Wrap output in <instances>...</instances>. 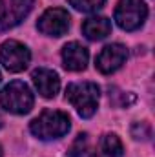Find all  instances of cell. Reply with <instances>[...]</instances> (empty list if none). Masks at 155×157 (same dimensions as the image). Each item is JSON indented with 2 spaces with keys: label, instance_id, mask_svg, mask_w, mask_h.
I'll return each instance as SVG.
<instances>
[{
  "label": "cell",
  "instance_id": "obj_11",
  "mask_svg": "<svg viewBox=\"0 0 155 157\" xmlns=\"http://www.w3.org/2000/svg\"><path fill=\"white\" fill-rule=\"evenodd\" d=\"M82 33L89 40H102L112 33V22L106 17H91L84 20Z\"/></svg>",
  "mask_w": 155,
  "mask_h": 157
},
{
  "label": "cell",
  "instance_id": "obj_2",
  "mask_svg": "<svg viewBox=\"0 0 155 157\" xmlns=\"http://www.w3.org/2000/svg\"><path fill=\"white\" fill-rule=\"evenodd\" d=\"M99 93L100 91L95 82H71L66 88V99L84 119H89L97 112Z\"/></svg>",
  "mask_w": 155,
  "mask_h": 157
},
{
  "label": "cell",
  "instance_id": "obj_1",
  "mask_svg": "<svg viewBox=\"0 0 155 157\" xmlns=\"http://www.w3.org/2000/svg\"><path fill=\"white\" fill-rule=\"evenodd\" d=\"M70 126L71 121L68 113L60 110H44L39 117L31 121L29 130L35 137L42 141H51V139L64 137L70 132Z\"/></svg>",
  "mask_w": 155,
  "mask_h": 157
},
{
  "label": "cell",
  "instance_id": "obj_14",
  "mask_svg": "<svg viewBox=\"0 0 155 157\" xmlns=\"http://www.w3.org/2000/svg\"><path fill=\"white\" fill-rule=\"evenodd\" d=\"M70 4L82 13H95L104 7L106 0H70Z\"/></svg>",
  "mask_w": 155,
  "mask_h": 157
},
{
  "label": "cell",
  "instance_id": "obj_9",
  "mask_svg": "<svg viewBox=\"0 0 155 157\" xmlns=\"http://www.w3.org/2000/svg\"><path fill=\"white\" fill-rule=\"evenodd\" d=\"M31 78H33V84L39 90V93L46 99H53L60 90V78L57 75V71H53L49 68L35 70Z\"/></svg>",
  "mask_w": 155,
  "mask_h": 157
},
{
  "label": "cell",
  "instance_id": "obj_8",
  "mask_svg": "<svg viewBox=\"0 0 155 157\" xmlns=\"http://www.w3.org/2000/svg\"><path fill=\"white\" fill-rule=\"evenodd\" d=\"M126 59H128V49H126V46H122V44H110V46L102 48V51L97 55L95 66H97V70H99L100 73L110 75V73L117 71V70L124 64Z\"/></svg>",
  "mask_w": 155,
  "mask_h": 157
},
{
  "label": "cell",
  "instance_id": "obj_13",
  "mask_svg": "<svg viewBox=\"0 0 155 157\" xmlns=\"http://www.w3.org/2000/svg\"><path fill=\"white\" fill-rule=\"evenodd\" d=\"M68 157H91V143L88 133H78L75 137L68 148Z\"/></svg>",
  "mask_w": 155,
  "mask_h": 157
},
{
  "label": "cell",
  "instance_id": "obj_15",
  "mask_svg": "<svg viewBox=\"0 0 155 157\" xmlns=\"http://www.w3.org/2000/svg\"><path fill=\"white\" fill-rule=\"evenodd\" d=\"M0 157H2V148H0Z\"/></svg>",
  "mask_w": 155,
  "mask_h": 157
},
{
  "label": "cell",
  "instance_id": "obj_16",
  "mask_svg": "<svg viewBox=\"0 0 155 157\" xmlns=\"http://www.w3.org/2000/svg\"><path fill=\"white\" fill-rule=\"evenodd\" d=\"M0 78H2V77H0Z\"/></svg>",
  "mask_w": 155,
  "mask_h": 157
},
{
  "label": "cell",
  "instance_id": "obj_4",
  "mask_svg": "<svg viewBox=\"0 0 155 157\" xmlns=\"http://www.w3.org/2000/svg\"><path fill=\"white\" fill-rule=\"evenodd\" d=\"M148 18V6L142 0H120L115 7V20L124 31L139 29Z\"/></svg>",
  "mask_w": 155,
  "mask_h": 157
},
{
  "label": "cell",
  "instance_id": "obj_5",
  "mask_svg": "<svg viewBox=\"0 0 155 157\" xmlns=\"http://www.w3.org/2000/svg\"><path fill=\"white\" fill-rule=\"evenodd\" d=\"M29 60H31L29 49L24 44H20L18 40H6L0 46V62L7 71L11 73L24 71Z\"/></svg>",
  "mask_w": 155,
  "mask_h": 157
},
{
  "label": "cell",
  "instance_id": "obj_7",
  "mask_svg": "<svg viewBox=\"0 0 155 157\" xmlns=\"http://www.w3.org/2000/svg\"><path fill=\"white\" fill-rule=\"evenodd\" d=\"M37 28L47 37H62L70 29V13L62 7H49L42 13Z\"/></svg>",
  "mask_w": 155,
  "mask_h": 157
},
{
  "label": "cell",
  "instance_id": "obj_3",
  "mask_svg": "<svg viewBox=\"0 0 155 157\" xmlns=\"http://www.w3.org/2000/svg\"><path fill=\"white\" fill-rule=\"evenodd\" d=\"M33 93L29 86L22 80H11L0 93V106L15 115L29 113L33 108Z\"/></svg>",
  "mask_w": 155,
  "mask_h": 157
},
{
  "label": "cell",
  "instance_id": "obj_10",
  "mask_svg": "<svg viewBox=\"0 0 155 157\" xmlns=\"http://www.w3.org/2000/svg\"><path fill=\"white\" fill-rule=\"evenodd\" d=\"M88 59H89L88 49L82 44H78V42H68L62 48V62H64V68L70 70V71L86 70Z\"/></svg>",
  "mask_w": 155,
  "mask_h": 157
},
{
  "label": "cell",
  "instance_id": "obj_12",
  "mask_svg": "<svg viewBox=\"0 0 155 157\" xmlns=\"http://www.w3.org/2000/svg\"><path fill=\"white\" fill-rule=\"evenodd\" d=\"M122 155H124V148H122L120 139L115 133H106L100 139L97 157H122Z\"/></svg>",
  "mask_w": 155,
  "mask_h": 157
},
{
  "label": "cell",
  "instance_id": "obj_6",
  "mask_svg": "<svg viewBox=\"0 0 155 157\" xmlns=\"http://www.w3.org/2000/svg\"><path fill=\"white\" fill-rule=\"evenodd\" d=\"M35 0H0V33L18 26L33 9Z\"/></svg>",
  "mask_w": 155,
  "mask_h": 157
}]
</instances>
